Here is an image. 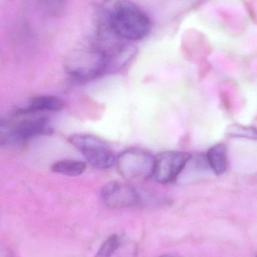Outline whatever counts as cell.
<instances>
[{"label": "cell", "mask_w": 257, "mask_h": 257, "mask_svg": "<svg viewBox=\"0 0 257 257\" xmlns=\"http://www.w3.org/2000/svg\"><path fill=\"white\" fill-rule=\"evenodd\" d=\"M122 245V241L119 235H111L103 243L96 257H115Z\"/></svg>", "instance_id": "obj_11"}, {"label": "cell", "mask_w": 257, "mask_h": 257, "mask_svg": "<svg viewBox=\"0 0 257 257\" xmlns=\"http://www.w3.org/2000/svg\"><path fill=\"white\" fill-rule=\"evenodd\" d=\"M64 102L53 96H39L32 98L24 106L17 109L15 114H36L44 111H59L64 108Z\"/></svg>", "instance_id": "obj_8"}, {"label": "cell", "mask_w": 257, "mask_h": 257, "mask_svg": "<svg viewBox=\"0 0 257 257\" xmlns=\"http://www.w3.org/2000/svg\"><path fill=\"white\" fill-rule=\"evenodd\" d=\"M155 157L141 148H129L116 159L119 174L130 181H144L153 177Z\"/></svg>", "instance_id": "obj_3"}, {"label": "cell", "mask_w": 257, "mask_h": 257, "mask_svg": "<svg viewBox=\"0 0 257 257\" xmlns=\"http://www.w3.org/2000/svg\"><path fill=\"white\" fill-rule=\"evenodd\" d=\"M205 157L210 169L217 176L223 175L227 171L228 152L224 144H217L211 147Z\"/></svg>", "instance_id": "obj_9"}, {"label": "cell", "mask_w": 257, "mask_h": 257, "mask_svg": "<svg viewBox=\"0 0 257 257\" xmlns=\"http://www.w3.org/2000/svg\"><path fill=\"white\" fill-rule=\"evenodd\" d=\"M226 136L231 138H242L257 140V128L253 126L234 123L228 127L226 130Z\"/></svg>", "instance_id": "obj_13"}, {"label": "cell", "mask_w": 257, "mask_h": 257, "mask_svg": "<svg viewBox=\"0 0 257 257\" xmlns=\"http://www.w3.org/2000/svg\"><path fill=\"white\" fill-rule=\"evenodd\" d=\"M256 257H257V256Z\"/></svg>", "instance_id": "obj_15"}, {"label": "cell", "mask_w": 257, "mask_h": 257, "mask_svg": "<svg viewBox=\"0 0 257 257\" xmlns=\"http://www.w3.org/2000/svg\"><path fill=\"white\" fill-rule=\"evenodd\" d=\"M191 154L181 151H166L155 157L153 179L161 184H172L185 170Z\"/></svg>", "instance_id": "obj_6"}, {"label": "cell", "mask_w": 257, "mask_h": 257, "mask_svg": "<svg viewBox=\"0 0 257 257\" xmlns=\"http://www.w3.org/2000/svg\"><path fill=\"white\" fill-rule=\"evenodd\" d=\"M53 133L49 120L44 116L25 117L15 123H2V142L6 143L24 142L36 136Z\"/></svg>", "instance_id": "obj_5"}, {"label": "cell", "mask_w": 257, "mask_h": 257, "mask_svg": "<svg viewBox=\"0 0 257 257\" xmlns=\"http://www.w3.org/2000/svg\"><path fill=\"white\" fill-rule=\"evenodd\" d=\"M66 73L78 81H89L107 74V59L92 39L72 50L65 60Z\"/></svg>", "instance_id": "obj_2"}, {"label": "cell", "mask_w": 257, "mask_h": 257, "mask_svg": "<svg viewBox=\"0 0 257 257\" xmlns=\"http://www.w3.org/2000/svg\"><path fill=\"white\" fill-rule=\"evenodd\" d=\"M97 30L125 42H135L149 34L151 21L131 0H103L97 10Z\"/></svg>", "instance_id": "obj_1"}, {"label": "cell", "mask_w": 257, "mask_h": 257, "mask_svg": "<svg viewBox=\"0 0 257 257\" xmlns=\"http://www.w3.org/2000/svg\"><path fill=\"white\" fill-rule=\"evenodd\" d=\"M101 197L104 205L113 209L132 208L141 202V196L135 188L119 181L106 184L101 189Z\"/></svg>", "instance_id": "obj_7"}, {"label": "cell", "mask_w": 257, "mask_h": 257, "mask_svg": "<svg viewBox=\"0 0 257 257\" xmlns=\"http://www.w3.org/2000/svg\"><path fill=\"white\" fill-rule=\"evenodd\" d=\"M73 145L89 164L98 169H108L116 163L117 157L107 144L92 135L75 134L69 138Z\"/></svg>", "instance_id": "obj_4"}, {"label": "cell", "mask_w": 257, "mask_h": 257, "mask_svg": "<svg viewBox=\"0 0 257 257\" xmlns=\"http://www.w3.org/2000/svg\"><path fill=\"white\" fill-rule=\"evenodd\" d=\"M159 257H176V256H172V255H163V256H161Z\"/></svg>", "instance_id": "obj_14"}, {"label": "cell", "mask_w": 257, "mask_h": 257, "mask_svg": "<svg viewBox=\"0 0 257 257\" xmlns=\"http://www.w3.org/2000/svg\"><path fill=\"white\" fill-rule=\"evenodd\" d=\"M86 163L80 160H63L56 162L51 166V171L54 173L65 176L75 177L82 175L85 172Z\"/></svg>", "instance_id": "obj_10"}, {"label": "cell", "mask_w": 257, "mask_h": 257, "mask_svg": "<svg viewBox=\"0 0 257 257\" xmlns=\"http://www.w3.org/2000/svg\"><path fill=\"white\" fill-rule=\"evenodd\" d=\"M42 10L52 18L61 16L66 11L67 0H38Z\"/></svg>", "instance_id": "obj_12"}]
</instances>
